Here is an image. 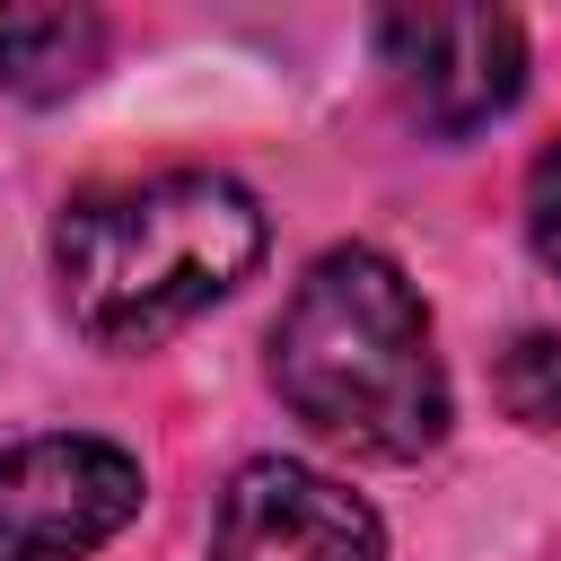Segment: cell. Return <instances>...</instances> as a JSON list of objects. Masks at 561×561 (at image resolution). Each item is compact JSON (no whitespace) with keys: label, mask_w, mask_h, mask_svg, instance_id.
I'll use <instances>...</instances> for the list:
<instances>
[{"label":"cell","mask_w":561,"mask_h":561,"mask_svg":"<svg viewBox=\"0 0 561 561\" xmlns=\"http://www.w3.org/2000/svg\"><path fill=\"white\" fill-rule=\"evenodd\" d=\"M263 202L219 167L88 184L53 219V289L96 351H149L219 307L263 263Z\"/></svg>","instance_id":"6da1fadb"},{"label":"cell","mask_w":561,"mask_h":561,"mask_svg":"<svg viewBox=\"0 0 561 561\" xmlns=\"http://www.w3.org/2000/svg\"><path fill=\"white\" fill-rule=\"evenodd\" d=\"M280 403L342 456L412 465L447 438V368L430 307L377 245H324L272 324Z\"/></svg>","instance_id":"7a4b0ae2"},{"label":"cell","mask_w":561,"mask_h":561,"mask_svg":"<svg viewBox=\"0 0 561 561\" xmlns=\"http://www.w3.org/2000/svg\"><path fill=\"white\" fill-rule=\"evenodd\" d=\"M140 517V456L88 430L0 447V561H88Z\"/></svg>","instance_id":"3957f363"},{"label":"cell","mask_w":561,"mask_h":561,"mask_svg":"<svg viewBox=\"0 0 561 561\" xmlns=\"http://www.w3.org/2000/svg\"><path fill=\"white\" fill-rule=\"evenodd\" d=\"M377 61L394 70V96L421 114V131L465 140L526 88V26L508 9H394L377 18Z\"/></svg>","instance_id":"277c9868"},{"label":"cell","mask_w":561,"mask_h":561,"mask_svg":"<svg viewBox=\"0 0 561 561\" xmlns=\"http://www.w3.org/2000/svg\"><path fill=\"white\" fill-rule=\"evenodd\" d=\"M377 552H386L377 508L298 456H245L210 517V561H377Z\"/></svg>","instance_id":"5b68a950"},{"label":"cell","mask_w":561,"mask_h":561,"mask_svg":"<svg viewBox=\"0 0 561 561\" xmlns=\"http://www.w3.org/2000/svg\"><path fill=\"white\" fill-rule=\"evenodd\" d=\"M105 70V18L70 0H18L0 9V88L26 105H61Z\"/></svg>","instance_id":"8992f818"},{"label":"cell","mask_w":561,"mask_h":561,"mask_svg":"<svg viewBox=\"0 0 561 561\" xmlns=\"http://www.w3.org/2000/svg\"><path fill=\"white\" fill-rule=\"evenodd\" d=\"M491 394H500V412H508L517 430H561V333H552V324H526V333L500 351Z\"/></svg>","instance_id":"52a82bcc"},{"label":"cell","mask_w":561,"mask_h":561,"mask_svg":"<svg viewBox=\"0 0 561 561\" xmlns=\"http://www.w3.org/2000/svg\"><path fill=\"white\" fill-rule=\"evenodd\" d=\"M526 237H535L543 272H561V140L526 167Z\"/></svg>","instance_id":"ba28073f"}]
</instances>
